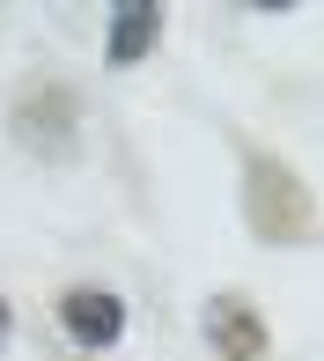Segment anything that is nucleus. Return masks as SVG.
Returning <instances> with one entry per match:
<instances>
[{"mask_svg":"<svg viewBox=\"0 0 324 361\" xmlns=\"http://www.w3.org/2000/svg\"><path fill=\"white\" fill-rule=\"evenodd\" d=\"M243 221L273 251L310 236V192H302V177L280 155H243Z\"/></svg>","mask_w":324,"mask_h":361,"instance_id":"nucleus-1","label":"nucleus"},{"mask_svg":"<svg viewBox=\"0 0 324 361\" xmlns=\"http://www.w3.org/2000/svg\"><path fill=\"white\" fill-rule=\"evenodd\" d=\"M52 317H59V332L74 339L89 361H104L111 347L125 339V324H133V310H125V295L118 288H96V281H74L67 295L52 302Z\"/></svg>","mask_w":324,"mask_h":361,"instance_id":"nucleus-2","label":"nucleus"},{"mask_svg":"<svg viewBox=\"0 0 324 361\" xmlns=\"http://www.w3.org/2000/svg\"><path fill=\"white\" fill-rule=\"evenodd\" d=\"M15 140L30 147V155H74V140H81V96L74 89H59V81H37V89L15 104Z\"/></svg>","mask_w":324,"mask_h":361,"instance_id":"nucleus-3","label":"nucleus"},{"mask_svg":"<svg viewBox=\"0 0 324 361\" xmlns=\"http://www.w3.org/2000/svg\"><path fill=\"white\" fill-rule=\"evenodd\" d=\"M199 339L214 347V361H258V354L273 347L258 302H251V295H236V288H221V295H206V302H199Z\"/></svg>","mask_w":324,"mask_h":361,"instance_id":"nucleus-4","label":"nucleus"},{"mask_svg":"<svg viewBox=\"0 0 324 361\" xmlns=\"http://www.w3.org/2000/svg\"><path fill=\"white\" fill-rule=\"evenodd\" d=\"M162 44V8L155 0H118L104 8V67H140Z\"/></svg>","mask_w":324,"mask_h":361,"instance_id":"nucleus-5","label":"nucleus"},{"mask_svg":"<svg viewBox=\"0 0 324 361\" xmlns=\"http://www.w3.org/2000/svg\"><path fill=\"white\" fill-rule=\"evenodd\" d=\"M8 347H15V302L0 295V354H8Z\"/></svg>","mask_w":324,"mask_h":361,"instance_id":"nucleus-6","label":"nucleus"}]
</instances>
